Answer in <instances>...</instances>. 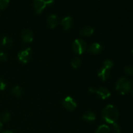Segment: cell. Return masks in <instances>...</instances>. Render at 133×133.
I'll return each instance as SVG.
<instances>
[{"label": "cell", "instance_id": "cell-16", "mask_svg": "<svg viewBox=\"0 0 133 133\" xmlns=\"http://www.w3.org/2000/svg\"><path fill=\"white\" fill-rule=\"evenodd\" d=\"M12 43V40L11 38H10L7 37V36H5L1 40V44H2L3 46L10 47L11 46Z\"/></svg>", "mask_w": 133, "mask_h": 133}, {"label": "cell", "instance_id": "cell-30", "mask_svg": "<svg viewBox=\"0 0 133 133\" xmlns=\"http://www.w3.org/2000/svg\"><path fill=\"white\" fill-rule=\"evenodd\" d=\"M131 94H132V97H133V90H132V92H131Z\"/></svg>", "mask_w": 133, "mask_h": 133}, {"label": "cell", "instance_id": "cell-17", "mask_svg": "<svg viewBox=\"0 0 133 133\" xmlns=\"http://www.w3.org/2000/svg\"><path fill=\"white\" fill-rule=\"evenodd\" d=\"M81 63V61L80 58H78V57L74 58L71 62V66H72L74 68H78L80 66Z\"/></svg>", "mask_w": 133, "mask_h": 133}, {"label": "cell", "instance_id": "cell-11", "mask_svg": "<svg viewBox=\"0 0 133 133\" xmlns=\"http://www.w3.org/2000/svg\"><path fill=\"white\" fill-rule=\"evenodd\" d=\"M110 70L105 68H104L103 66L102 68H101L99 70L97 75H98V76L101 78V80L103 81H105L109 77V76H110Z\"/></svg>", "mask_w": 133, "mask_h": 133}, {"label": "cell", "instance_id": "cell-29", "mask_svg": "<svg viewBox=\"0 0 133 133\" xmlns=\"http://www.w3.org/2000/svg\"><path fill=\"white\" fill-rule=\"evenodd\" d=\"M46 1H48V2H49V3H50L51 5V4L53 3V1H54V0H46Z\"/></svg>", "mask_w": 133, "mask_h": 133}, {"label": "cell", "instance_id": "cell-14", "mask_svg": "<svg viewBox=\"0 0 133 133\" xmlns=\"http://www.w3.org/2000/svg\"><path fill=\"white\" fill-rule=\"evenodd\" d=\"M83 118L84 120L87 121V122H93L96 119V116L95 113L92 112H88L83 116Z\"/></svg>", "mask_w": 133, "mask_h": 133}, {"label": "cell", "instance_id": "cell-8", "mask_svg": "<svg viewBox=\"0 0 133 133\" xmlns=\"http://www.w3.org/2000/svg\"><path fill=\"white\" fill-rule=\"evenodd\" d=\"M103 50V46L99 43H93L89 46L88 49V53L93 55H97Z\"/></svg>", "mask_w": 133, "mask_h": 133}, {"label": "cell", "instance_id": "cell-20", "mask_svg": "<svg viewBox=\"0 0 133 133\" xmlns=\"http://www.w3.org/2000/svg\"><path fill=\"white\" fill-rule=\"evenodd\" d=\"M10 115L9 112H5L1 115V120L3 122H7L10 120Z\"/></svg>", "mask_w": 133, "mask_h": 133}, {"label": "cell", "instance_id": "cell-12", "mask_svg": "<svg viewBox=\"0 0 133 133\" xmlns=\"http://www.w3.org/2000/svg\"><path fill=\"white\" fill-rule=\"evenodd\" d=\"M73 24V20L72 18L70 16L65 17L64 18L62 19L61 21V25L65 30H68L71 28Z\"/></svg>", "mask_w": 133, "mask_h": 133}, {"label": "cell", "instance_id": "cell-2", "mask_svg": "<svg viewBox=\"0 0 133 133\" xmlns=\"http://www.w3.org/2000/svg\"><path fill=\"white\" fill-rule=\"evenodd\" d=\"M131 84L129 81L125 77H122L117 81L116 89L122 95H125L131 90Z\"/></svg>", "mask_w": 133, "mask_h": 133}, {"label": "cell", "instance_id": "cell-5", "mask_svg": "<svg viewBox=\"0 0 133 133\" xmlns=\"http://www.w3.org/2000/svg\"><path fill=\"white\" fill-rule=\"evenodd\" d=\"M50 5L51 4L46 0H34L33 4H32L34 10L37 14H41L45 8L48 5Z\"/></svg>", "mask_w": 133, "mask_h": 133}, {"label": "cell", "instance_id": "cell-25", "mask_svg": "<svg viewBox=\"0 0 133 133\" xmlns=\"http://www.w3.org/2000/svg\"><path fill=\"white\" fill-rule=\"evenodd\" d=\"M6 84L5 81H3L2 79H0V90H4L6 88Z\"/></svg>", "mask_w": 133, "mask_h": 133}, {"label": "cell", "instance_id": "cell-9", "mask_svg": "<svg viewBox=\"0 0 133 133\" xmlns=\"http://www.w3.org/2000/svg\"><path fill=\"white\" fill-rule=\"evenodd\" d=\"M47 23H48V26L49 28L54 29L57 26L58 23V18L55 14H51L49 15L47 18Z\"/></svg>", "mask_w": 133, "mask_h": 133}, {"label": "cell", "instance_id": "cell-10", "mask_svg": "<svg viewBox=\"0 0 133 133\" xmlns=\"http://www.w3.org/2000/svg\"><path fill=\"white\" fill-rule=\"evenodd\" d=\"M96 93L102 99H106L111 96V93L110 91L103 87H101L96 90Z\"/></svg>", "mask_w": 133, "mask_h": 133}, {"label": "cell", "instance_id": "cell-1", "mask_svg": "<svg viewBox=\"0 0 133 133\" xmlns=\"http://www.w3.org/2000/svg\"><path fill=\"white\" fill-rule=\"evenodd\" d=\"M102 118L106 123L113 124L116 123L119 117V112L116 107L109 105L102 111Z\"/></svg>", "mask_w": 133, "mask_h": 133}, {"label": "cell", "instance_id": "cell-31", "mask_svg": "<svg viewBox=\"0 0 133 133\" xmlns=\"http://www.w3.org/2000/svg\"><path fill=\"white\" fill-rule=\"evenodd\" d=\"M132 54L133 55V49H132Z\"/></svg>", "mask_w": 133, "mask_h": 133}, {"label": "cell", "instance_id": "cell-26", "mask_svg": "<svg viewBox=\"0 0 133 133\" xmlns=\"http://www.w3.org/2000/svg\"><path fill=\"white\" fill-rule=\"evenodd\" d=\"M89 91L91 93H96V89H95V88H94V87H90V88H89Z\"/></svg>", "mask_w": 133, "mask_h": 133}, {"label": "cell", "instance_id": "cell-19", "mask_svg": "<svg viewBox=\"0 0 133 133\" xmlns=\"http://www.w3.org/2000/svg\"><path fill=\"white\" fill-rule=\"evenodd\" d=\"M113 66H114V62H113V61H111V60L107 59L104 62L103 67L105 68L110 70V69L113 67Z\"/></svg>", "mask_w": 133, "mask_h": 133}, {"label": "cell", "instance_id": "cell-18", "mask_svg": "<svg viewBox=\"0 0 133 133\" xmlns=\"http://www.w3.org/2000/svg\"><path fill=\"white\" fill-rule=\"evenodd\" d=\"M12 93L16 97H19V96L22 95V90L21 89V88L18 86H16V87H14L12 89Z\"/></svg>", "mask_w": 133, "mask_h": 133}, {"label": "cell", "instance_id": "cell-3", "mask_svg": "<svg viewBox=\"0 0 133 133\" xmlns=\"http://www.w3.org/2000/svg\"><path fill=\"white\" fill-rule=\"evenodd\" d=\"M87 44L84 40L82 39H76L73 43V49L75 53L77 55H82L86 51Z\"/></svg>", "mask_w": 133, "mask_h": 133}, {"label": "cell", "instance_id": "cell-4", "mask_svg": "<svg viewBox=\"0 0 133 133\" xmlns=\"http://www.w3.org/2000/svg\"><path fill=\"white\" fill-rule=\"evenodd\" d=\"M31 55H32V50L31 48H28L24 50L19 51L18 54V58L21 62L27 64L31 59Z\"/></svg>", "mask_w": 133, "mask_h": 133}, {"label": "cell", "instance_id": "cell-7", "mask_svg": "<svg viewBox=\"0 0 133 133\" xmlns=\"http://www.w3.org/2000/svg\"><path fill=\"white\" fill-rule=\"evenodd\" d=\"M22 38L24 42L30 43L32 42L34 39L33 32L29 29H25L22 32Z\"/></svg>", "mask_w": 133, "mask_h": 133}, {"label": "cell", "instance_id": "cell-6", "mask_svg": "<svg viewBox=\"0 0 133 133\" xmlns=\"http://www.w3.org/2000/svg\"><path fill=\"white\" fill-rule=\"evenodd\" d=\"M62 104H63L64 107L70 111H73L77 108L76 102L71 96H67L65 97Z\"/></svg>", "mask_w": 133, "mask_h": 133}, {"label": "cell", "instance_id": "cell-22", "mask_svg": "<svg viewBox=\"0 0 133 133\" xmlns=\"http://www.w3.org/2000/svg\"><path fill=\"white\" fill-rule=\"evenodd\" d=\"M9 3V0H0V9L3 10L7 7Z\"/></svg>", "mask_w": 133, "mask_h": 133}, {"label": "cell", "instance_id": "cell-15", "mask_svg": "<svg viewBox=\"0 0 133 133\" xmlns=\"http://www.w3.org/2000/svg\"><path fill=\"white\" fill-rule=\"evenodd\" d=\"M110 129L107 125H101L96 129V133H109Z\"/></svg>", "mask_w": 133, "mask_h": 133}, {"label": "cell", "instance_id": "cell-28", "mask_svg": "<svg viewBox=\"0 0 133 133\" xmlns=\"http://www.w3.org/2000/svg\"><path fill=\"white\" fill-rule=\"evenodd\" d=\"M2 127H3V124L1 123V122H0V132H1V130H2Z\"/></svg>", "mask_w": 133, "mask_h": 133}, {"label": "cell", "instance_id": "cell-21", "mask_svg": "<svg viewBox=\"0 0 133 133\" xmlns=\"http://www.w3.org/2000/svg\"><path fill=\"white\" fill-rule=\"evenodd\" d=\"M125 73L129 75H133V66L131 65H129L125 67L124 68Z\"/></svg>", "mask_w": 133, "mask_h": 133}, {"label": "cell", "instance_id": "cell-27", "mask_svg": "<svg viewBox=\"0 0 133 133\" xmlns=\"http://www.w3.org/2000/svg\"><path fill=\"white\" fill-rule=\"evenodd\" d=\"M1 133H14L12 131H9V130H7V131H5L3 132H2Z\"/></svg>", "mask_w": 133, "mask_h": 133}, {"label": "cell", "instance_id": "cell-23", "mask_svg": "<svg viewBox=\"0 0 133 133\" xmlns=\"http://www.w3.org/2000/svg\"><path fill=\"white\" fill-rule=\"evenodd\" d=\"M112 129L115 133H121V131H122L120 126L116 122L112 124Z\"/></svg>", "mask_w": 133, "mask_h": 133}, {"label": "cell", "instance_id": "cell-24", "mask_svg": "<svg viewBox=\"0 0 133 133\" xmlns=\"http://www.w3.org/2000/svg\"><path fill=\"white\" fill-rule=\"evenodd\" d=\"M7 60V55L4 52L0 51V61L1 62H5Z\"/></svg>", "mask_w": 133, "mask_h": 133}, {"label": "cell", "instance_id": "cell-13", "mask_svg": "<svg viewBox=\"0 0 133 133\" xmlns=\"http://www.w3.org/2000/svg\"><path fill=\"white\" fill-rule=\"evenodd\" d=\"M94 32V28H92V27H90V26H87V27H83L81 30L80 34L84 36H90L93 35Z\"/></svg>", "mask_w": 133, "mask_h": 133}]
</instances>
